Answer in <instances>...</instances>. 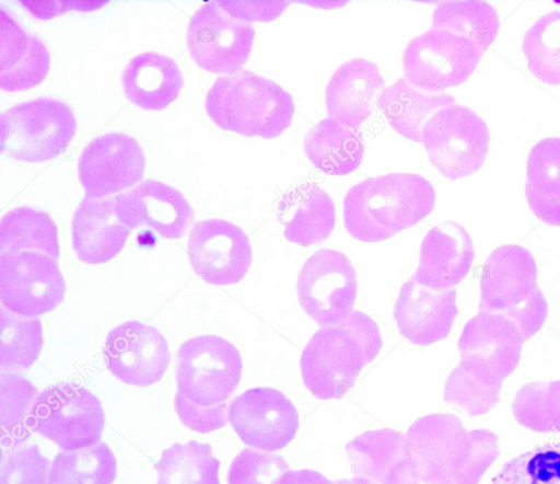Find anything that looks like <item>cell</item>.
Instances as JSON below:
<instances>
[{"mask_svg":"<svg viewBox=\"0 0 560 484\" xmlns=\"http://www.w3.org/2000/svg\"><path fill=\"white\" fill-rule=\"evenodd\" d=\"M489 140L486 123L474 111L458 104L438 110L421 135L430 163L453 181L471 175L481 168Z\"/></svg>","mask_w":560,"mask_h":484,"instance_id":"9","label":"cell"},{"mask_svg":"<svg viewBox=\"0 0 560 484\" xmlns=\"http://www.w3.org/2000/svg\"><path fill=\"white\" fill-rule=\"evenodd\" d=\"M119 219L130 229L147 227L165 239L184 237L195 219L188 200L176 188L145 180L115 196Z\"/></svg>","mask_w":560,"mask_h":484,"instance_id":"18","label":"cell"},{"mask_svg":"<svg viewBox=\"0 0 560 484\" xmlns=\"http://www.w3.org/2000/svg\"><path fill=\"white\" fill-rule=\"evenodd\" d=\"M491 484H560V443H544L511 459Z\"/></svg>","mask_w":560,"mask_h":484,"instance_id":"40","label":"cell"},{"mask_svg":"<svg viewBox=\"0 0 560 484\" xmlns=\"http://www.w3.org/2000/svg\"><path fill=\"white\" fill-rule=\"evenodd\" d=\"M174 406L180 422L198 433L213 431L224 427L229 422L226 403L202 407L190 403L180 393L176 392Z\"/></svg>","mask_w":560,"mask_h":484,"instance_id":"44","label":"cell"},{"mask_svg":"<svg viewBox=\"0 0 560 484\" xmlns=\"http://www.w3.org/2000/svg\"><path fill=\"white\" fill-rule=\"evenodd\" d=\"M503 381L482 368L462 360L444 384V401L467 416L487 414L500 400Z\"/></svg>","mask_w":560,"mask_h":484,"instance_id":"32","label":"cell"},{"mask_svg":"<svg viewBox=\"0 0 560 484\" xmlns=\"http://www.w3.org/2000/svg\"><path fill=\"white\" fill-rule=\"evenodd\" d=\"M126 97L148 111H162L174 102L184 85V78L174 59L154 51L130 59L121 74Z\"/></svg>","mask_w":560,"mask_h":484,"instance_id":"26","label":"cell"},{"mask_svg":"<svg viewBox=\"0 0 560 484\" xmlns=\"http://www.w3.org/2000/svg\"><path fill=\"white\" fill-rule=\"evenodd\" d=\"M49 67L50 55L44 42L1 8L0 88L8 92L34 88L44 81Z\"/></svg>","mask_w":560,"mask_h":484,"instance_id":"24","label":"cell"},{"mask_svg":"<svg viewBox=\"0 0 560 484\" xmlns=\"http://www.w3.org/2000/svg\"><path fill=\"white\" fill-rule=\"evenodd\" d=\"M451 104H455L453 95L422 91L405 78L384 88L376 101V106L392 128L415 142H421L422 130L429 118L438 110Z\"/></svg>","mask_w":560,"mask_h":484,"instance_id":"27","label":"cell"},{"mask_svg":"<svg viewBox=\"0 0 560 484\" xmlns=\"http://www.w3.org/2000/svg\"><path fill=\"white\" fill-rule=\"evenodd\" d=\"M354 476L384 484L392 469L406 458L405 435L389 428L368 430L345 447Z\"/></svg>","mask_w":560,"mask_h":484,"instance_id":"30","label":"cell"},{"mask_svg":"<svg viewBox=\"0 0 560 484\" xmlns=\"http://www.w3.org/2000/svg\"><path fill=\"white\" fill-rule=\"evenodd\" d=\"M116 458L103 441L58 452L49 472V484H112L116 479Z\"/></svg>","mask_w":560,"mask_h":484,"instance_id":"35","label":"cell"},{"mask_svg":"<svg viewBox=\"0 0 560 484\" xmlns=\"http://www.w3.org/2000/svg\"><path fill=\"white\" fill-rule=\"evenodd\" d=\"M34 251L59 258L58 229L45 211L18 207L0 221V253Z\"/></svg>","mask_w":560,"mask_h":484,"instance_id":"31","label":"cell"},{"mask_svg":"<svg viewBox=\"0 0 560 484\" xmlns=\"http://www.w3.org/2000/svg\"><path fill=\"white\" fill-rule=\"evenodd\" d=\"M435 204V189L422 175L389 173L351 186L343 197V223L362 242H381L416 226Z\"/></svg>","mask_w":560,"mask_h":484,"instance_id":"1","label":"cell"},{"mask_svg":"<svg viewBox=\"0 0 560 484\" xmlns=\"http://www.w3.org/2000/svg\"><path fill=\"white\" fill-rule=\"evenodd\" d=\"M384 88V79L375 62L353 58L341 64L326 85L328 117L358 129L374 113L377 97Z\"/></svg>","mask_w":560,"mask_h":484,"instance_id":"22","label":"cell"},{"mask_svg":"<svg viewBox=\"0 0 560 484\" xmlns=\"http://www.w3.org/2000/svg\"><path fill=\"white\" fill-rule=\"evenodd\" d=\"M75 130L74 114L66 103L38 97L1 114L0 148L14 160L48 161L68 147Z\"/></svg>","mask_w":560,"mask_h":484,"instance_id":"6","label":"cell"},{"mask_svg":"<svg viewBox=\"0 0 560 484\" xmlns=\"http://www.w3.org/2000/svg\"><path fill=\"white\" fill-rule=\"evenodd\" d=\"M474 257V244L467 230L457 222L444 221L424 235L419 265L411 278L435 291L450 290L467 276Z\"/></svg>","mask_w":560,"mask_h":484,"instance_id":"21","label":"cell"},{"mask_svg":"<svg viewBox=\"0 0 560 484\" xmlns=\"http://www.w3.org/2000/svg\"><path fill=\"white\" fill-rule=\"evenodd\" d=\"M499 25L495 9L486 1H451L435 8L431 27L458 34L486 51L493 43Z\"/></svg>","mask_w":560,"mask_h":484,"instance_id":"34","label":"cell"},{"mask_svg":"<svg viewBox=\"0 0 560 484\" xmlns=\"http://www.w3.org/2000/svg\"><path fill=\"white\" fill-rule=\"evenodd\" d=\"M145 169V157L138 141L120 132H108L92 140L78 162L79 180L90 198H106L137 184Z\"/></svg>","mask_w":560,"mask_h":484,"instance_id":"16","label":"cell"},{"mask_svg":"<svg viewBox=\"0 0 560 484\" xmlns=\"http://www.w3.org/2000/svg\"><path fill=\"white\" fill-rule=\"evenodd\" d=\"M407 454L427 458L455 484H479L500 453L499 437L485 428L467 430L459 417L435 413L415 420L405 435Z\"/></svg>","mask_w":560,"mask_h":484,"instance_id":"5","label":"cell"},{"mask_svg":"<svg viewBox=\"0 0 560 484\" xmlns=\"http://www.w3.org/2000/svg\"><path fill=\"white\" fill-rule=\"evenodd\" d=\"M530 72L547 84H560V11L539 18L522 44Z\"/></svg>","mask_w":560,"mask_h":484,"instance_id":"39","label":"cell"},{"mask_svg":"<svg viewBox=\"0 0 560 484\" xmlns=\"http://www.w3.org/2000/svg\"><path fill=\"white\" fill-rule=\"evenodd\" d=\"M242 370L241 354L228 339L218 335L189 338L177 350V392L202 407L226 403L241 381Z\"/></svg>","mask_w":560,"mask_h":484,"instance_id":"7","label":"cell"},{"mask_svg":"<svg viewBox=\"0 0 560 484\" xmlns=\"http://www.w3.org/2000/svg\"><path fill=\"white\" fill-rule=\"evenodd\" d=\"M382 345L375 321L353 310L342 321L322 326L306 343L300 358L302 380L319 400L341 399Z\"/></svg>","mask_w":560,"mask_h":484,"instance_id":"2","label":"cell"},{"mask_svg":"<svg viewBox=\"0 0 560 484\" xmlns=\"http://www.w3.org/2000/svg\"><path fill=\"white\" fill-rule=\"evenodd\" d=\"M187 252L196 275L215 286L241 281L253 260L247 234L236 224L218 218L194 224Z\"/></svg>","mask_w":560,"mask_h":484,"instance_id":"15","label":"cell"},{"mask_svg":"<svg viewBox=\"0 0 560 484\" xmlns=\"http://www.w3.org/2000/svg\"><path fill=\"white\" fill-rule=\"evenodd\" d=\"M306 157L328 175H346L357 170L363 159L364 141L358 129L330 117L319 120L303 140Z\"/></svg>","mask_w":560,"mask_h":484,"instance_id":"28","label":"cell"},{"mask_svg":"<svg viewBox=\"0 0 560 484\" xmlns=\"http://www.w3.org/2000/svg\"><path fill=\"white\" fill-rule=\"evenodd\" d=\"M289 470L281 456L245 448L230 465L228 484H276Z\"/></svg>","mask_w":560,"mask_h":484,"instance_id":"42","label":"cell"},{"mask_svg":"<svg viewBox=\"0 0 560 484\" xmlns=\"http://www.w3.org/2000/svg\"><path fill=\"white\" fill-rule=\"evenodd\" d=\"M277 218L284 238L302 246L319 244L336 222L331 197L316 183L304 182L288 191L277 204Z\"/></svg>","mask_w":560,"mask_h":484,"instance_id":"25","label":"cell"},{"mask_svg":"<svg viewBox=\"0 0 560 484\" xmlns=\"http://www.w3.org/2000/svg\"><path fill=\"white\" fill-rule=\"evenodd\" d=\"M298 299L304 312L318 325L346 319L357 298V273L346 254L320 249L303 264L296 281Z\"/></svg>","mask_w":560,"mask_h":484,"instance_id":"12","label":"cell"},{"mask_svg":"<svg viewBox=\"0 0 560 484\" xmlns=\"http://www.w3.org/2000/svg\"><path fill=\"white\" fill-rule=\"evenodd\" d=\"M43 326L38 318L16 315L0 308V369L15 372L28 369L43 348Z\"/></svg>","mask_w":560,"mask_h":484,"instance_id":"37","label":"cell"},{"mask_svg":"<svg viewBox=\"0 0 560 484\" xmlns=\"http://www.w3.org/2000/svg\"><path fill=\"white\" fill-rule=\"evenodd\" d=\"M457 313L455 289L435 291L412 278L401 286L394 307L399 333L420 346L446 338Z\"/></svg>","mask_w":560,"mask_h":484,"instance_id":"20","label":"cell"},{"mask_svg":"<svg viewBox=\"0 0 560 484\" xmlns=\"http://www.w3.org/2000/svg\"><path fill=\"white\" fill-rule=\"evenodd\" d=\"M276 484H335L318 471L311 469L289 470Z\"/></svg>","mask_w":560,"mask_h":484,"instance_id":"46","label":"cell"},{"mask_svg":"<svg viewBox=\"0 0 560 484\" xmlns=\"http://www.w3.org/2000/svg\"><path fill=\"white\" fill-rule=\"evenodd\" d=\"M65 293L58 260L34 251L0 253V302L8 311L37 318L56 309Z\"/></svg>","mask_w":560,"mask_h":484,"instance_id":"11","label":"cell"},{"mask_svg":"<svg viewBox=\"0 0 560 484\" xmlns=\"http://www.w3.org/2000/svg\"><path fill=\"white\" fill-rule=\"evenodd\" d=\"M254 37L252 23L232 16L218 1H211L191 16L186 42L198 67L228 76L242 70L248 60Z\"/></svg>","mask_w":560,"mask_h":484,"instance_id":"13","label":"cell"},{"mask_svg":"<svg viewBox=\"0 0 560 484\" xmlns=\"http://www.w3.org/2000/svg\"><path fill=\"white\" fill-rule=\"evenodd\" d=\"M525 196L539 220L560 227V138L541 139L530 149Z\"/></svg>","mask_w":560,"mask_h":484,"instance_id":"29","label":"cell"},{"mask_svg":"<svg viewBox=\"0 0 560 484\" xmlns=\"http://www.w3.org/2000/svg\"><path fill=\"white\" fill-rule=\"evenodd\" d=\"M220 461L208 443L189 440L164 449L154 464L158 484H220Z\"/></svg>","mask_w":560,"mask_h":484,"instance_id":"33","label":"cell"},{"mask_svg":"<svg viewBox=\"0 0 560 484\" xmlns=\"http://www.w3.org/2000/svg\"><path fill=\"white\" fill-rule=\"evenodd\" d=\"M103 352L108 371L121 382L136 387L160 381L171 361L163 334L138 321L124 322L109 331Z\"/></svg>","mask_w":560,"mask_h":484,"instance_id":"17","label":"cell"},{"mask_svg":"<svg viewBox=\"0 0 560 484\" xmlns=\"http://www.w3.org/2000/svg\"><path fill=\"white\" fill-rule=\"evenodd\" d=\"M206 112L221 129L272 139L291 124L294 102L278 83L242 69L219 77L207 93Z\"/></svg>","mask_w":560,"mask_h":484,"instance_id":"3","label":"cell"},{"mask_svg":"<svg viewBox=\"0 0 560 484\" xmlns=\"http://www.w3.org/2000/svg\"><path fill=\"white\" fill-rule=\"evenodd\" d=\"M512 413L529 430L560 433V379L525 383L514 396Z\"/></svg>","mask_w":560,"mask_h":484,"instance_id":"38","label":"cell"},{"mask_svg":"<svg viewBox=\"0 0 560 484\" xmlns=\"http://www.w3.org/2000/svg\"><path fill=\"white\" fill-rule=\"evenodd\" d=\"M524 342L520 329L510 319L478 311L464 325L457 347L460 359L504 380L517 368Z\"/></svg>","mask_w":560,"mask_h":484,"instance_id":"19","label":"cell"},{"mask_svg":"<svg viewBox=\"0 0 560 484\" xmlns=\"http://www.w3.org/2000/svg\"><path fill=\"white\" fill-rule=\"evenodd\" d=\"M533 254L517 244H504L487 257L480 276L479 311L506 316L525 341L534 336L548 316V303L537 283Z\"/></svg>","mask_w":560,"mask_h":484,"instance_id":"4","label":"cell"},{"mask_svg":"<svg viewBox=\"0 0 560 484\" xmlns=\"http://www.w3.org/2000/svg\"><path fill=\"white\" fill-rule=\"evenodd\" d=\"M384 484H455L451 475L433 461L407 454L390 471Z\"/></svg>","mask_w":560,"mask_h":484,"instance_id":"43","label":"cell"},{"mask_svg":"<svg viewBox=\"0 0 560 484\" xmlns=\"http://www.w3.org/2000/svg\"><path fill=\"white\" fill-rule=\"evenodd\" d=\"M105 426L101 401L74 383H56L43 390L34 404L32 430L62 450L100 442Z\"/></svg>","mask_w":560,"mask_h":484,"instance_id":"8","label":"cell"},{"mask_svg":"<svg viewBox=\"0 0 560 484\" xmlns=\"http://www.w3.org/2000/svg\"><path fill=\"white\" fill-rule=\"evenodd\" d=\"M131 230L119 219L114 197H84L71 222L72 247L86 264H104L125 246Z\"/></svg>","mask_w":560,"mask_h":484,"instance_id":"23","label":"cell"},{"mask_svg":"<svg viewBox=\"0 0 560 484\" xmlns=\"http://www.w3.org/2000/svg\"><path fill=\"white\" fill-rule=\"evenodd\" d=\"M483 50L453 32L430 27L404 49V78L413 87L441 93L465 82L475 71Z\"/></svg>","mask_w":560,"mask_h":484,"instance_id":"10","label":"cell"},{"mask_svg":"<svg viewBox=\"0 0 560 484\" xmlns=\"http://www.w3.org/2000/svg\"><path fill=\"white\" fill-rule=\"evenodd\" d=\"M50 461L37 445L2 449L0 484H49Z\"/></svg>","mask_w":560,"mask_h":484,"instance_id":"41","label":"cell"},{"mask_svg":"<svg viewBox=\"0 0 560 484\" xmlns=\"http://www.w3.org/2000/svg\"><path fill=\"white\" fill-rule=\"evenodd\" d=\"M232 16L245 22H269L277 19L289 5L288 1H218Z\"/></svg>","mask_w":560,"mask_h":484,"instance_id":"45","label":"cell"},{"mask_svg":"<svg viewBox=\"0 0 560 484\" xmlns=\"http://www.w3.org/2000/svg\"><path fill=\"white\" fill-rule=\"evenodd\" d=\"M31 381L14 372L0 376V426L3 446H21L32 431L34 404L38 396Z\"/></svg>","mask_w":560,"mask_h":484,"instance_id":"36","label":"cell"},{"mask_svg":"<svg viewBox=\"0 0 560 484\" xmlns=\"http://www.w3.org/2000/svg\"><path fill=\"white\" fill-rule=\"evenodd\" d=\"M335 484H375L370 480L361 476H353L352 479H341L335 481Z\"/></svg>","mask_w":560,"mask_h":484,"instance_id":"47","label":"cell"},{"mask_svg":"<svg viewBox=\"0 0 560 484\" xmlns=\"http://www.w3.org/2000/svg\"><path fill=\"white\" fill-rule=\"evenodd\" d=\"M228 420L248 447L265 452L283 449L296 435L299 414L279 390L268 387L248 389L229 405Z\"/></svg>","mask_w":560,"mask_h":484,"instance_id":"14","label":"cell"}]
</instances>
